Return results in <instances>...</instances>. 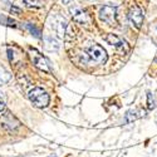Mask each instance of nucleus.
I'll return each instance as SVG.
<instances>
[{"instance_id":"1","label":"nucleus","mask_w":157,"mask_h":157,"mask_svg":"<svg viewBox=\"0 0 157 157\" xmlns=\"http://www.w3.org/2000/svg\"><path fill=\"white\" fill-rule=\"evenodd\" d=\"M30 102L38 108H45L49 104V94L40 87H35L29 92Z\"/></svg>"},{"instance_id":"2","label":"nucleus","mask_w":157,"mask_h":157,"mask_svg":"<svg viewBox=\"0 0 157 157\" xmlns=\"http://www.w3.org/2000/svg\"><path fill=\"white\" fill-rule=\"evenodd\" d=\"M87 54H88L90 60L96 62L97 64H104L108 59L107 52L104 50V48L101 47L99 44H96V43H93L87 49Z\"/></svg>"},{"instance_id":"3","label":"nucleus","mask_w":157,"mask_h":157,"mask_svg":"<svg viewBox=\"0 0 157 157\" xmlns=\"http://www.w3.org/2000/svg\"><path fill=\"white\" fill-rule=\"evenodd\" d=\"M49 24H50V28L57 33V35L59 38H63L65 35V29H67V20H65L63 17H60L58 14L52 15L49 18Z\"/></svg>"},{"instance_id":"4","label":"nucleus","mask_w":157,"mask_h":157,"mask_svg":"<svg viewBox=\"0 0 157 157\" xmlns=\"http://www.w3.org/2000/svg\"><path fill=\"white\" fill-rule=\"evenodd\" d=\"M116 15H117V8L116 6L104 5L99 10V19L108 25H116L117 24Z\"/></svg>"},{"instance_id":"5","label":"nucleus","mask_w":157,"mask_h":157,"mask_svg":"<svg viewBox=\"0 0 157 157\" xmlns=\"http://www.w3.org/2000/svg\"><path fill=\"white\" fill-rule=\"evenodd\" d=\"M128 19H129L131 23H132V25H135L137 29H140L142 27V24H143V19H145L142 9L137 5L132 6L128 11Z\"/></svg>"},{"instance_id":"6","label":"nucleus","mask_w":157,"mask_h":157,"mask_svg":"<svg viewBox=\"0 0 157 157\" xmlns=\"http://www.w3.org/2000/svg\"><path fill=\"white\" fill-rule=\"evenodd\" d=\"M30 56H32V60H33V63L35 64L36 68H39V69L43 71V72H47V73L50 72L49 65H48V63H47V59H45L40 53H39L38 50L32 49V50H30Z\"/></svg>"},{"instance_id":"7","label":"nucleus","mask_w":157,"mask_h":157,"mask_svg":"<svg viewBox=\"0 0 157 157\" xmlns=\"http://www.w3.org/2000/svg\"><path fill=\"white\" fill-rule=\"evenodd\" d=\"M104 39H106V42H107L108 44L114 45V47H117V48H122V47L128 48V47H127V43H126L124 40H122L120 36H117L116 34H107Z\"/></svg>"},{"instance_id":"8","label":"nucleus","mask_w":157,"mask_h":157,"mask_svg":"<svg viewBox=\"0 0 157 157\" xmlns=\"http://www.w3.org/2000/svg\"><path fill=\"white\" fill-rule=\"evenodd\" d=\"M71 13H72V17L75 21L78 23H86L88 20L87 18V14L79 8H71Z\"/></svg>"},{"instance_id":"9","label":"nucleus","mask_w":157,"mask_h":157,"mask_svg":"<svg viewBox=\"0 0 157 157\" xmlns=\"http://www.w3.org/2000/svg\"><path fill=\"white\" fill-rule=\"evenodd\" d=\"M10 79H11V74L5 69V67L0 64V86H5Z\"/></svg>"},{"instance_id":"10","label":"nucleus","mask_w":157,"mask_h":157,"mask_svg":"<svg viewBox=\"0 0 157 157\" xmlns=\"http://www.w3.org/2000/svg\"><path fill=\"white\" fill-rule=\"evenodd\" d=\"M44 42H45V45L44 47L48 50H58L59 49V44L57 43V40H56V39H53V38L48 36V38L44 39Z\"/></svg>"},{"instance_id":"11","label":"nucleus","mask_w":157,"mask_h":157,"mask_svg":"<svg viewBox=\"0 0 157 157\" xmlns=\"http://www.w3.org/2000/svg\"><path fill=\"white\" fill-rule=\"evenodd\" d=\"M24 4L28 8H33V9H39L43 8L44 5V0H24Z\"/></svg>"},{"instance_id":"12","label":"nucleus","mask_w":157,"mask_h":157,"mask_svg":"<svg viewBox=\"0 0 157 157\" xmlns=\"http://www.w3.org/2000/svg\"><path fill=\"white\" fill-rule=\"evenodd\" d=\"M142 114H137V111H128L127 114H126V122L127 123H131V122H133L136 121L138 117H141Z\"/></svg>"},{"instance_id":"13","label":"nucleus","mask_w":157,"mask_h":157,"mask_svg":"<svg viewBox=\"0 0 157 157\" xmlns=\"http://www.w3.org/2000/svg\"><path fill=\"white\" fill-rule=\"evenodd\" d=\"M147 104H148V109H153V107H155V101L152 99V94L148 92L147 93Z\"/></svg>"},{"instance_id":"14","label":"nucleus","mask_w":157,"mask_h":157,"mask_svg":"<svg viewBox=\"0 0 157 157\" xmlns=\"http://www.w3.org/2000/svg\"><path fill=\"white\" fill-rule=\"evenodd\" d=\"M27 27H28V28H29V30H30V32H32V33H34V35H35V36H36V38H40V33H39V30H36V29H35V28H34V27H32V25H30V24H29V23H28V24H27Z\"/></svg>"},{"instance_id":"15","label":"nucleus","mask_w":157,"mask_h":157,"mask_svg":"<svg viewBox=\"0 0 157 157\" xmlns=\"http://www.w3.org/2000/svg\"><path fill=\"white\" fill-rule=\"evenodd\" d=\"M4 109H5V102L2 98V94H0V113L4 112Z\"/></svg>"},{"instance_id":"16","label":"nucleus","mask_w":157,"mask_h":157,"mask_svg":"<svg viewBox=\"0 0 157 157\" xmlns=\"http://www.w3.org/2000/svg\"><path fill=\"white\" fill-rule=\"evenodd\" d=\"M10 11L13 13V14H17V15H18V14H20V11H21V10H20L19 8H17V6H11Z\"/></svg>"},{"instance_id":"17","label":"nucleus","mask_w":157,"mask_h":157,"mask_svg":"<svg viewBox=\"0 0 157 157\" xmlns=\"http://www.w3.org/2000/svg\"><path fill=\"white\" fill-rule=\"evenodd\" d=\"M73 2V0H63V3H65V4H71Z\"/></svg>"}]
</instances>
